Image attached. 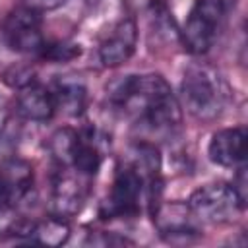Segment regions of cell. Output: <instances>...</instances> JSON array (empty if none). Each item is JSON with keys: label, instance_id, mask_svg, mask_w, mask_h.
I'll list each match as a JSON object with an SVG mask.
<instances>
[{"label": "cell", "instance_id": "8992f818", "mask_svg": "<svg viewBox=\"0 0 248 248\" xmlns=\"http://www.w3.org/2000/svg\"><path fill=\"white\" fill-rule=\"evenodd\" d=\"M0 39L14 52L37 56L46 41L43 35V14L23 4L10 10L0 23Z\"/></svg>", "mask_w": 248, "mask_h": 248}, {"label": "cell", "instance_id": "6da1fadb", "mask_svg": "<svg viewBox=\"0 0 248 248\" xmlns=\"http://www.w3.org/2000/svg\"><path fill=\"white\" fill-rule=\"evenodd\" d=\"M107 97L116 112L155 136H172L182 124L180 103L161 74H128L110 83Z\"/></svg>", "mask_w": 248, "mask_h": 248}, {"label": "cell", "instance_id": "2e32d148", "mask_svg": "<svg viewBox=\"0 0 248 248\" xmlns=\"http://www.w3.org/2000/svg\"><path fill=\"white\" fill-rule=\"evenodd\" d=\"M78 130L74 128H58L50 138H48V151L56 167H70V157L72 149L76 143Z\"/></svg>", "mask_w": 248, "mask_h": 248}, {"label": "cell", "instance_id": "277c9868", "mask_svg": "<svg viewBox=\"0 0 248 248\" xmlns=\"http://www.w3.org/2000/svg\"><path fill=\"white\" fill-rule=\"evenodd\" d=\"M145 196L143 176L128 163L120 165L114 172L110 190L99 205V217L108 219H134L141 211V198Z\"/></svg>", "mask_w": 248, "mask_h": 248}, {"label": "cell", "instance_id": "8fae6325", "mask_svg": "<svg viewBox=\"0 0 248 248\" xmlns=\"http://www.w3.org/2000/svg\"><path fill=\"white\" fill-rule=\"evenodd\" d=\"M107 145H108V140L101 130H97L93 126L78 130L68 169H72L74 172L91 180L103 165Z\"/></svg>", "mask_w": 248, "mask_h": 248}, {"label": "cell", "instance_id": "5bb4252c", "mask_svg": "<svg viewBox=\"0 0 248 248\" xmlns=\"http://www.w3.org/2000/svg\"><path fill=\"white\" fill-rule=\"evenodd\" d=\"M70 234L72 229L68 219L50 213V217H45L41 221H33V219L29 221L23 242L41 244V246H62L68 242Z\"/></svg>", "mask_w": 248, "mask_h": 248}, {"label": "cell", "instance_id": "9a60e30c", "mask_svg": "<svg viewBox=\"0 0 248 248\" xmlns=\"http://www.w3.org/2000/svg\"><path fill=\"white\" fill-rule=\"evenodd\" d=\"M54 95L56 110H62L66 116L78 118L85 112L87 107V87L78 78H58L50 89Z\"/></svg>", "mask_w": 248, "mask_h": 248}, {"label": "cell", "instance_id": "4fadbf2b", "mask_svg": "<svg viewBox=\"0 0 248 248\" xmlns=\"http://www.w3.org/2000/svg\"><path fill=\"white\" fill-rule=\"evenodd\" d=\"M16 114L21 120L45 124L50 122L56 114V103L50 89L35 83H29L19 89L16 97Z\"/></svg>", "mask_w": 248, "mask_h": 248}, {"label": "cell", "instance_id": "52a82bcc", "mask_svg": "<svg viewBox=\"0 0 248 248\" xmlns=\"http://www.w3.org/2000/svg\"><path fill=\"white\" fill-rule=\"evenodd\" d=\"M87 182L89 178L72 174L68 167H56L50 184V213L66 219L79 213L87 198Z\"/></svg>", "mask_w": 248, "mask_h": 248}, {"label": "cell", "instance_id": "ffe728a7", "mask_svg": "<svg viewBox=\"0 0 248 248\" xmlns=\"http://www.w3.org/2000/svg\"><path fill=\"white\" fill-rule=\"evenodd\" d=\"M155 2H157V0H122V6H124V10H126V14L134 17V16L140 14V12H147Z\"/></svg>", "mask_w": 248, "mask_h": 248}, {"label": "cell", "instance_id": "5b68a950", "mask_svg": "<svg viewBox=\"0 0 248 248\" xmlns=\"http://www.w3.org/2000/svg\"><path fill=\"white\" fill-rule=\"evenodd\" d=\"M186 205L198 221L211 225L231 223L246 207L234 192L232 184L227 182H211L196 188L190 194Z\"/></svg>", "mask_w": 248, "mask_h": 248}, {"label": "cell", "instance_id": "e0dca14e", "mask_svg": "<svg viewBox=\"0 0 248 248\" xmlns=\"http://www.w3.org/2000/svg\"><path fill=\"white\" fill-rule=\"evenodd\" d=\"M81 54V46L78 43L72 41H45L43 48L39 50V58L46 60V62H54V64H62V62H70L74 58H78Z\"/></svg>", "mask_w": 248, "mask_h": 248}, {"label": "cell", "instance_id": "d6986e66", "mask_svg": "<svg viewBox=\"0 0 248 248\" xmlns=\"http://www.w3.org/2000/svg\"><path fill=\"white\" fill-rule=\"evenodd\" d=\"M68 0H23V6L31 8V10H37V12H52V10H58L60 6H64Z\"/></svg>", "mask_w": 248, "mask_h": 248}, {"label": "cell", "instance_id": "7c38bea8", "mask_svg": "<svg viewBox=\"0 0 248 248\" xmlns=\"http://www.w3.org/2000/svg\"><path fill=\"white\" fill-rule=\"evenodd\" d=\"M246 140L248 132L244 126H232L215 132L207 143L209 161L223 169H238L246 161Z\"/></svg>", "mask_w": 248, "mask_h": 248}, {"label": "cell", "instance_id": "9c48e42d", "mask_svg": "<svg viewBox=\"0 0 248 248\" xmlns=\"http://www.w3.org/2000/svg\"><path fill=\"white\" fill-rule=\"evenodd\" d=\"M153 223L161 234L170 244H188L200 236V229L196 225V217L188 209L186 203H159L151 213Z\"/></svg>", "mask_w": 248, "mask_h": 248}, {"label": "cell", "instance_id": "30bf717a", "mask_svg": "<svg viewBox=\"0 0 248 248\" xmlns=\"http://www.w3.org/2000/svg\"><path fill=\"white\" fill-rule=\"evenodd\" d=\"M136 45H138V23L132 16H126L120 21H116L110 33L101 41L97 48L99 62L105 68H118L134 56Z\"/></svg>", "mask_w": 248, "mask_h": 248}, {"label": "cell", "instance_id": "ba28073f", "mask_svg": "<svg viewBox=\"0 0 248 248\" xmlns=\"http://www.w3.org/2000/svg\"><path fill=\"white\" fill-rule=\"evenodd\" d=\"M33 167L21 157H10L0 165V211L19 207L33 190Z\"/></svg>", "mask_w": 248, "mask_h": 248}, {"label": "cell", "instance_id": "ac0fdd59", "mask_svg": "<svg viewBox=\"0 0 248 248\" xmlns=\"http://www.w3.org/2000/svg\"><path fill=\"white\" fill-rule=\"evenodd\" d=\"M87 244H99V246H122V244H132L126 236H118L116 232H99L97 236L91 234Z\"/></svg>", "mask_w": 248, "mask_h": 248}, {"label": "cell", "instance_id": "3957f363", "mask_svg": "<svg viewBox=\"0 0 248 248\" xmlns=\"http://www.w3.org/2000/svg\"><path fill=\"white\" fill-rule=\"evenodd\" d=\"M234 2L236 0H194L186 23L178 33V41L184 50L194 56L209 52Z\"/></svg>", "mask_w": 248, "mask_h": 248}, {"label": "cell", "instance_id": "7a4b0ae2", "mask_svg": "<svg viewBox=\"0 0 248 248\" xmlns=\"http://www.w3.org/2000/svg\"><path fill=\"white\" fill-rule=\"evenodd\" d=\"M231 99V89L225 78L209 64H190L180 81V101L186 112L200 122L217 120Z\"/></svg>", "mask_w": 248, "mask_h": 248}]
</instances>
